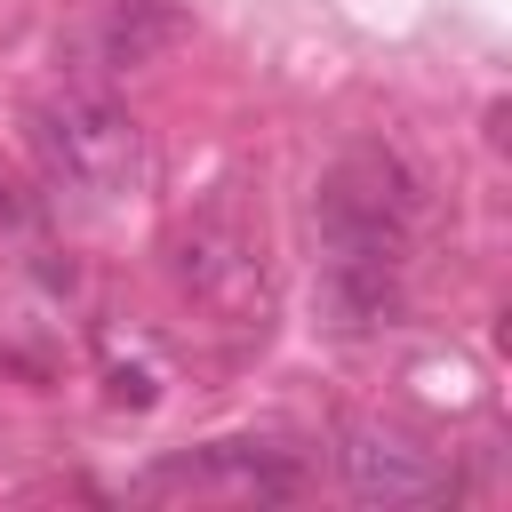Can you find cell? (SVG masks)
<instances>
[{"mask_svg": "<svg viewBox=\"0 0 512 512\" xmlns=\"http://www.w3.org/2000/svg\"><path fill=\"white\" fill-rule=\"evenodd\" d=\"M312 232H320V280H328V312L336 328H376L400 312V280H408V232H416V176L360 144L344 152L320 192H312Z\"/></svg>", "mask_w": 512, "mask_h": 512, "instance_id": "obj_1", "label": "cell"}, {"mask_svg": "<svg viewBox=\"0 0 512 512\" xmlns=\"http://www.w3.org/2000/svg\"><path fill=\"white\" fill-rule=\"evenodd\" d=\"M24 136H32L40 168H48V184L88 200V208L144 184V128L128 120V104H112L96 88H64V96L32 104Z\"/></svg>", "mask_w": 512, "mask_h": 512, "instance_id": "obj_2", "label": "cell"}, {"mask_svg": "<svg viewBox=\"0 0 512 512\" xmlns=\"http://www.w3.org/2000/svg\"><path fill=\"white\" fill-rule=\"evenodd\" d=\"M168 280H176L192 304H208V312H240L248 296L264 304V264H256V240H248V224H240L232 208H208V216L176 224V240H168Z\"/></svg>", "mask_w": 512, "mask_h": 512, "instance_id": "obj_3", "label": "cell"}, {"mask_svg": "<svg viewBox=\"0 0 512 512\" xmlns=\"http://www.w3.org/2000/svg\"><path fill=\"white\" fill-rule=\"evenodd\" d=\"M336 472L360 504H432V496H448L440 456L424 440H408L400 424H376V416L336 424Z\"/></svg>", "mask_w": 512, "mask_h": 512, "instance_id": "obj_4", "label": "cell"}, {"mask_svg": "<svg viewBox=\"0 0 512 512\" xmlns=\"http://www.w3.org/2000/svg\"><path fill=\"white\" fill-rule=\"evenodd\" d=\"M176 40H184L176 0H112L104 24H96V56H104L112 72H144V64H160Z\"/></svg>", "mask_w": 512, "mask_h": 512, "instance_id": "obj_5", "label": "cell"}, {"mask_svg": "<svg viewBox=\"0 0 512 512\" xmlns=\"http://www.w3.org/2000/svg\"><path fill=\"white\" fill-rule=\"evenodd\" d=\"M208 472H224V480H240V488H256V496H288V488H296V464H288L272 440H216Z\"/></svg>", "mask_w": 512, "mask_h": 512, "instance_id": "obj_6", "label": "cell"}, {"mask_svg": "<svg viewBox=\"0 0 512 512\" xmlns=\"http://www.w3.org/2000/svg\"><path fill=\"white\" fill-rule=\"evenodd\" d=\"M8 224H16V184L0 176V232H8Z\"/></svg>", "mask_w": 512, "mask_h": 512, "instance_id": "obj_7", "label": "cell"}]
</instances>
